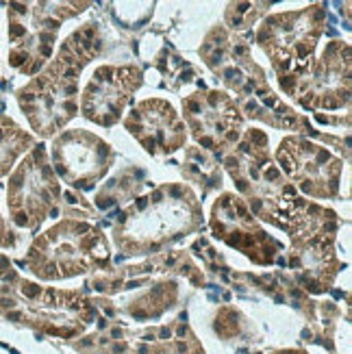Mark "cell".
Wrapping results in <instances>:
<instances>
[{
	"mask_svg": "<svg viewBox=\"0 0 352 354\" xmlns=\"http://www.w3.org/2000/svg\"><path fill=\"white\" fill-rule=\"evenodd\" d=\"M41 152L28 157L9 185V209L13 222L35 226L50 207V194H59L57 185L41 161Z\"/></svg>",
	"mask_w": 352,
	"mask_h": 354,
	"instance_id": "1",
	"label": "cell"
},
{
	"mask_svg": "<svg viewBox=\"0 0 352 354\" xmlns=\"http://www.w3.org/2000/svg\"><path fill=\"white\" fill-rule=\"evenodd\" d=\"M140 85V72L135 68H102L83 96V111L89 120L100 124H113L122 106L129 100V91Z\"/></svg>",
	"mask_w": 352,
	"mask_h": 354,
	"instance_id": "2",
	"label": "cell"
}]
</instances>
